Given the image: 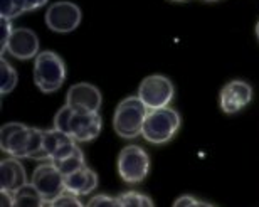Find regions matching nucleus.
Wrapping results in <instances>:
<instances>
[{
	"label": "nucleus",
	"instance_id": "6ab92c4d",
	"mask_svg": "<svg viewBox=\"0 0 259 207\" xmlns=\"http://www.w3.org/2000/svg\"><path fill=\"white\" fill-rule=\"evenodd\" d=\"M27 12V2L25 0H0V14L5 19H15Z\"/></svg>",
	"mask_w": 259,
	"mask_h": 207
},
{
	"label": "nucleus",
	"instance_id": "4be33fe9",
	"mask_svg": "<svg viewBox=\"0 0 259 207\" xmlns=\"http://www.w3.org/2000/svg\"><path fill=\"white\" fill-rule=\"evenodd\" d=\"M14 34V27H12V20L10 19H5L2 17L0 19V53H7V46H9V40L12 37Z\"/></svg>",
	"mask_w": 259,
	"mask_h": 207
},
{
	"label": "nucleus",
	"instance_id": "0eeeda50",
	"mask_svg": "<svg viewBox=\"0 0 259 207\" xmlns=\"http://www.w3.org/2000/svg\"><path fill=\"white\" fill-rule=\"evenodd\" d=\"M174 93L175 90L172 81L160 74H152L145 77L138 88V98L143 101V105L148 110L167 108L170 101L174 100Z\"/></svg>",
	"mask_w": 259,
	"mask_h": 207
},
{
	"label": "nucleus",
	"instance_id": "2eb2a0df",
	"mask_svg": "<svg viewBox=\"0 0 259 207\" xmlns=\"http://www.w3.org/2000/svg\"><path fill=\"white\" fill-rule=\"evenodd\" d=\"M98 185V175L96 172L84 165L79 170L66 175V190L76 194V195H88L96 189Z\"/></svg>",
	"mask_w": 259,
	"mask_h": 207
},
{
	"label": "nucleus",
	"instance_id": "b1692460",
	"mask_svg": "<svg viewBox=\"0 0 259 207\" xmlns=\"http://www.w3.org/2000/svg\"><path fill=\"white\" fill-rule=\"evenodd\" d=\"M202 205H204V202L194 199L192 195H182V197H179L174 204V207H202Z\"/></svg>",
	"mask_w": 259,
	"mask_h": 207
},
{
	"label": "nucleus",
	"instance_id": "412c9836",
	"mask_svg": "<svg viewBox=\"0 0 259 207\" xmlns=\"http://www.w3.org/2000/svg\"><path fill=\"white\" fill-rule=\"evenodd\" d=\"M46 207H86V205L81 204L79 195L72 194L69 190H64L58 199H54L53 202L46 204Z\"/></svg>",
	"mask_w": 259,
	"mask_h": 207
},
{
	"label": "nucleus",
	"instance_id": "c85d7f7f",
	"mask_svg": "<svg viewBox=\"0 0 259 207\" xmlns=\"http://www.w3.org/2000/svg\"><path fill=\"white\" fill-rule=\"evenodd\" d=\"M205 2H215V0H205Z\"/></svg>",
	"mask_w": 259,
	"mask_h": 207
},
{
	"label": "nucleus",
	"instance_id": "6e6552de",
	"mask_svg": "<svg viewBox=\"0 0 259 207\" xmlns=\"http://www.w3.org/2000/svg\"><path fill=\"white\" fill-rule=\"evenodd\" d=\"M30 184L34 185L35 190L42 195V199L48 202H53L54 199H58L61 194L66 190V177L61 174V170L56 165L42 163L34 170L32 180Z\"/></svg>",
	"mask_w": 259,
	"mask_h": 207
},
{
	"label": "nucleus",
	"instance_id": "393cba45",
	"mask_svg": "<svg viewBox=\"0 0 259 207\" xmlns=\"http://www.w3.org/2000/svg\"><path fill=\"white\" fill-rule=\"evenodd\" d=\"M0 205L2 207H14V194H9L5 192V190H2L0 192Z\"/></svg>",
	"mask_w": 259,
	"mask_h": 207
},
{
	"label": "nucleus",
	"instance_id": "aec40b11",
	"mask_svg": "<svg viewBox=\"0 0 259 207\" xmlns=\"http://www.w3.org/2000/svg\"><path fill=\"white\" fill-rule=\"evenodd\" d=\"M120 204H121V207H153L152 199H150L148 195L135 192V190L121 194Z\"/></svg>",
	"mask_w": 259,
	"mask_h": 207
},
{
	"label": "nucleus",
	"instance_id": "20e7f679",
	"mask_svg": "<svg viewBox=\"0 0 259 207\" xmlns=\"http://www.w3.org/2000/svg\"><path fill=\"white\" fill-rule=\"evenodd\" d=\"M180 128V115L174 108L150 110L143 123L142 135L153 145H163L174 138Z\"/></svg>",
	"mask_w": 259,
	"mask_h": 207
},
{
	"label": "nucleus",
	"instance_id": "9d476101",
	"mask_svg": "<svg viewBox=\"0 0 259 207\" xmlns=\"http://www.w3.org/2000/svg\"><path fill=\"white\" fill-rule=\"evenodd\" d=\"M66 106L76 111L98 113L101 108V93L90 82H79L69 88L66 95Z\"/></svg>",
	"mask_w": 259,
	"mask_h": 207
},
{
	"label": "nucleus",
	"instance_id": "a878e982",
	"mask_svg": "<svg viewBox=\"0 0 259 207\" xmlns=\"http://www.w3.org/2000/svg\"><path fill=\"white\" fill-rule=\"evenodd\" d=\"M25 2H27V12H32V10H35V9L44 7L49 0H25Z\"/></svg>",
	"mask_w": 259,
	"mask_h": 207
},
{
	"label": "nucleus",
	"instance_id": "f03ea898",
	"mask_svg": "<svg viewBox=\"0 0 259 207\" xmlns=\"http://www.w3.org/2000/svg\"><path fill=\"white\" fill-rule=\"evenodd\" d=\"M101 116L100 113L76 111L69 106H63L56 113L54 128L69 135L76 143L91 142L101 133Z\"/></svg>",
	"mask_w": 259,
	"mask_h": 207
},
{
	"label": "nucleus",
	"instance_id": "dca6fc26",
	"mask_svg": "<svg viewBox=\"0 0 259 207\" xmlns=\"http://www.w3.org/2000/svg\"><path fill=\"white\" fill-rule=\"evenodd\" d=\"M14 207H46V200L32 184H27L14 194Z\"/></svg>",
	"mask_w": 259,
	"mask_h": 207
},
{
	"label": "nucleus",
	"instance_id": "1a4fd4ad",
	"mask_svg": "<svg viewBox=\"0 0 259 207\" xmlns=\"http://www.w3.org/2000/svg\"><path fill=\"white\" fill-rule=\"evenodd\" d=\"M81 9L72 2H56L46 12V24L51 30L59 34L72 32L81 24Z\"/></svg>",
	"mask_w": 259,
	"mask_h": 207
},
{
	"label": "nucleus",
	"instance_id": "7ed1b4c3",
	"mask_svg": "<svg viewBox=\"0 0 259 207\" xmlns=\"http://www.w3.org/2000/svg\"><path fill=\"white\" fill-rule=\"evenodd\" d=\"M148 111L150 110L138 96H128L116 108L115 116H113V128L121 138H137L142 135Z\"/></svg>",
	"mask_w": 259,
	"mask_h": 207
},
{
	"label": "nucleus",
	"instance_id": "ddd939ff",
	"mask_svg": "<svg viewBox=\"0 0 259 207\" xmlns=\"http://www.w3.org/2000/svg\"><path fill=\"white\" fill-rule=\"evenodd\" d=\"M25 185H27V174L19 158H4L0 162V187L2 190L15 194Z\"/></svg>",
	"mask_w": 259,
	"mask_h": 207
},
{
	"label": "nucleus",
	"instance_id": "c756f323",
	"mask_svg": "<svg viewBox=\"0 0 259 207\" xmlns=\"http://www.w3.org/2000/svg\"><path fill=\"white\" fill-rule=\"evenodd\" d=\"M174 2H182V0H174Z\"/></svg>",
	"mask_w": 259,
	"mask_h": 207
},
{
	"label": "nucleus",
	"instance_id": "f257e3e1",
	"mask_svg": "<svg viewBox=\"0 0 259 207\" xmlns=\"http://www.w3.org/2000/svg\"><path fill=\"white\" fill-rule=\"evenodd\" d=\"M0 148L14 158L44 160V132L24 123H5L0 130Z\"/></svg>",
	"mask_w": 259,
	"mask_h": 207
},
{
	"label": "nucleus",
	"instance_id": "9b49d317",
	"mask_svg": "<svg viewBox=\"0 0 259 207\" xmlns=\"http://www.w3.org/2000/svg\"><path fill=\"white\" fill-rule=\"evenodd\" d=\"M252 98V88L247 85L246 81L234 79L222 88L221 95H219V103L222 111L227 115L241 111L242 108L249 105Z\"/></svg>",
	"mask_w": 259,
	"mask_h": 207
},
{
	"label": "nucleus",
	"instance_id": "f3484780",
	"mask_svg": "<svg viewBox=\"0 0 259 207\" xmlns=\"http://www.w3.org/2000/svg\"><path fill=\"white\" fill-rule=\"evenodd\" d=\"M56 167L61 170V174L64 175H69L72 172H76V170H79L81 167H84L86 162H84V155H82V150L79 147H76L69 155H66V157L56 160L53 162Z\"/></svg>",
	"mask_w": 259,
	"mask_h": 207
},
{
	"label": "nucleus",
	"instance_id": "f8f14e48",
	"mask_svg": "<svg viewBox=\"0 0 259 207\" xmlns=\"http://www.w3.org/2000/svg\"><path fill=\"white\" fill-rule=\"evenodd\" d=\"M7 53H10L14 58L20 61L32 59L39 56V37L34 30L27 27L14 29L12 37L9 40Z\"/></svg>",
	"mask_w": 259,
	"mask_h": 207
},
{
	"label": "nucleus",
	"instance_id": "a211bd4d",
	"mask_svg": "<svg viewBox=\"0 0 259 207\" xmlns=\"http://www.w3.org/2000/svg\"><path fill=\"white\" fill-rule=\"evenodd\" d=\"M0 72H2V79H0V90H2V95H7L17 86V71H15L12 66H10L7 61L2 59L0 61Z\"/></svg>",
	"mask_w": 259,
	"mask_h": 207
},
{
	"label": "nucleus",
	"instance_id": "bb28decb",
	"mask_svg": "<svg viewBox=\"0 0 259 207\" xmlns=\"http://www.w3.org/2000/svg\"><path fill=\"white\" fill-rule=\"evenodd\" d=\"M256 35H257V39H259V22H257V25H256Z\"/></svg>",
	"mask_w": 259,
	"mask_h": 207
},
{
	"label": "nucleus",
	"instance_id": "cd10ccee",
	"mask_svg": "<svg viewBox=\"0 0 259 207\" xmlns=\"http://www.w3.org/2000/svg\"><path fill=\"white\" fill-rule=\"evenodd\" d=\"M202 207H214V205H210V204H207V202H204V205Z\"/></svg>",
	"mask_w": 259,
	"mask_h": 207
},
{
	"label": "nucleus",
	"instance_id": "423d86ee",
	"mask_svg": "<svg viewBox=\"0 0 259 207\" xmlns=\"http://www.w3.org/2000/svg\"><path fill=\"white\" fill-rule=\"evenodd\" d=\"M150 157L138 145H128L118 155V172L126 184H138L148 175Z\"/></svg>",
	"mask_w": 259,
	"mask_h": 207
},
{
	"label": "nucleus",
	"instance_id": "4468645a",
	"mask_svg": "<svg viewBox=\"0 0 259 207\" xmlns=\"http://www.w3.org/2000/svg\"><path fill=\"white\" fill-rule=\"evenodd\" d=\"M77 147L76 142L69 135L59 130H46L44 132V160H56L69 155Z\"/></svg>",
	"mask_w": 259,
	"mask_h": 207
},
{
	"label": "nucleus",
	"instance_id": "5701e85b",
	"mask_svg": "<svg viewBox=\"0 0 259 207\" xmlns=\"http://www.w3.org/2000/svg\"><path fill=\"white\" fill-rule=\"evenodd\" d=\"M86 207H121L120 197H111V195H95L90 202L86 204Z\"/></svg>",
	"mask_w": 259,
	"mask_h": 207
},
{
	"label": "nucleus",
	"instance_id": "39448f33",
	"mask_svg": "<svg viewBox=\"0 0 259 207\" xmlns=\"http://www.w3.org/2000/svg\"><path fill=\"white\" fill-rule=\"evenodd\" d=\"M66 81V64L53 51L39 53L34 63V82L42 93L58 91Z\"/></svg>",
	"mask_w": 259,
	"mask_h": 207
}]
</instances>
